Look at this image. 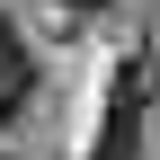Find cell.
<instances>
[{
    "mask_svg": "<svg viewBox=\"0 0 160 160\" xmlns=\"http://www.w3.org/2000/svg\"><path fill=\"white\" fill-rule=\"evenodd\" d=\"M62 9H80V18H89V9H116V0H62Z\"/></svg>",
    "mask_w": 160,
    "mask_h": 160,
    "instance_id": "3",
    "label": "cell"
},
{
    "mask_svg": "<svg viewBox=\"0 0 160 160\" xmlns=\"http://www.w3.org/2000/svg\"><path fill=\"white\" fill-rule=\"evenodd\" d=\"M151 89H160L151 53H125V71H116V89H107V125H98L89 160H142V107H151Z\"/></svg>",
    "mask_w": 160,
    "mask_h": 160,
    "instance_id": "1",
    "label": "cell"
},
{
    "mask_svg": "<svg viewBox=\"0 0 160 160\" xmlns=\"http://www.w3.org/2000/svg\"><path fill=\"white\" fill-rule=\"evenodd\" d=\"M27 98H36V62L9 45V53H0V125H9V116L27 107Z\"/></svg>",
    "mask_w": 160,
    "mask_h": 160,
    "instance_id": "2",
    "label": "cell"
}]
</instances>
